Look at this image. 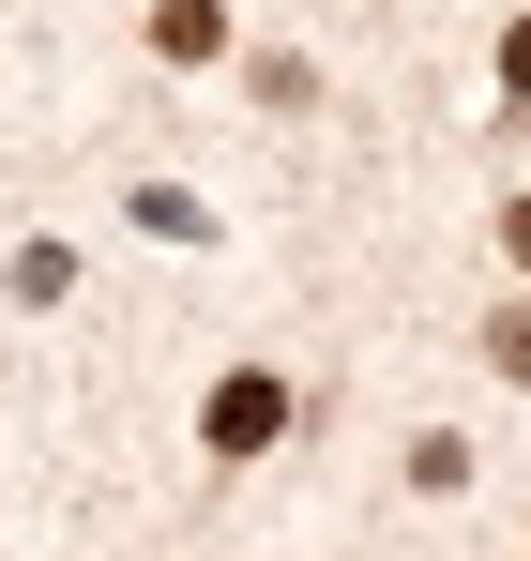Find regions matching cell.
<instances>
[{"mask_svg":"<svg viewBox=\"0 0 531 561\" xmlns=\"http://www.w3.org/2000/svg\"><path fill=\"white\" fill-rule=\"evenodd\" d=\"M501 92L531 106V15H517V31H501Z\"/></svg>","mask_w":531,"mask_h":561,"instance_id":"3957f363","label":"cell"},{"mask_svg":"<svg viewBox=\"0 0 531 561\" xmlns=\"http://www.w3.org/2000/svg\"><path fill=\"white\" fill-rule=\"evenodd\" d=\"M273 425H289V394H273V379H213V456H259Z\"/></svg>","mask_w":531,"mask_h":561,"instance_id":"6da1fadb","label":"cell"},{"mask_svg":"<svg viewBox=\"0 0 531 561\" xmlns=\"http://www.w3.org/2000/svg\"><path fill=\"white\" fill-rule=\"evenodd\" d=\"M501 228H517V259H531V197H517V213H501Z\"/></svg>","mask_w":531,"mask_h":561,"instance_id":"5b68a950","label":"cell"},{"mask_svg":"<svg viewBox=\"0 0 531 561\" xmlns=\"http://www.w3.org/2000/svg\"><path fill=\"white\" fill-rule=\"evenodd\" d=\"M152 46H168V61H213V46H228V15H213V0H168V15H152Z\"/></svg>","mask_w":531,"mask_h":561,"instance_id":"7a4b0ae2","label":"cell"},{"mask_svg":"<svg viewBox=\"0 0 531 561\" xmlns=\"http://www.w3.org/2000/svg\"><path fill=\"white\" fill-rule=\"evenodd\" d=\"M486 350H501V379H531V304L501 319V334H486Z\"/></svg>","mask_w":531,"mask_h":561,"instance_id":"277c9868","label":"cell"}]
</instances>
